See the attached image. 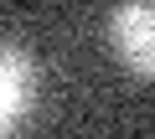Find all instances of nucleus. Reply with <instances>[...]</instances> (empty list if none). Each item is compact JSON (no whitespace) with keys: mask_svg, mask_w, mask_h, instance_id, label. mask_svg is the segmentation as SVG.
<instances>
[{"mask_svg":"<svg viewBox=\"0 0 155 139\" xmlns=\"http://www.w3.org/2000/svg\"><path fill=\"white\" fill-rule=\"evenodd\" d=\"M109 46L124 67L155 77V0H124L109 16Z\"/></svg>","mask_w":155,"mask_h":139,"instance_id":"1","label":"nucleus"},{"mask_svg":"<svg viewBox=\"0 0 155 139\" xmlns=\"http://www.w3.org/2000/svg\"><path fill=\"white\" fill-rule=\"evenodd\" d=\"M36 98V72H31V57L21 46H5V62H0V129H21Z\"/></svg>","mask_w":155,"mask_h":139,"instance_id":"2","label":"nucleus"}]
</instances>
